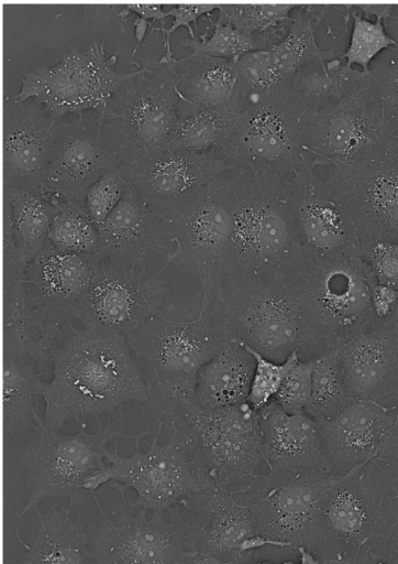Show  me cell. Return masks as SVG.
<instances>
[{
  "label": "cell",
  "mask_w": 398,
  "mask_h": 564,
  "mask_svg": "<svg viewBox=\"0 0 398 564\" xmlns=\"http://www.w3.org/2000/svg\"><path fill=\"white\" fill-rule=\"evenodd\" d=\"M178 104L166 64L154 58L113 93L99 112L124 164L135 167L170 147L179 122Z\"/></svg>",
  "instance_id": "8"
},
{
  "label": "cell",
  "mask_w": 398,
  "mask_h": 564,
  "mask_svg": "<svg viewBox=\"0 0 398 564\" xmlns=\"http://www.w3.org/2000/svg\"><path fill=\"white\" fill-rule=\"evenodd\" d=\"M226 175L233 213L228 275L290 283L312 258L294 221L288 175L252 166H232Z\"/></svg>",
  "instance_id": "2"
},
{
  "label": "cell",
  "mask_w": 398,
  "mask_h": 564,
  "mask_svg": "<svg viewBox=\"0 0 398 564\" xmlns=\"http://www.w3.org/2000/svg\"><path fill=\"white\" fill-rule=\"evenodd\" d=\"M174 402L192 431L200 457L217 484L237 490L263 475L259 412L248 402L206 409L192 393L186 392L177 393Z\"/></svg>",
  "instance_id": "13"
},
{
  "label": "cell",
  "mask_w": 398,
  "mask_h": 564,
  "mask_svg": "<svg viewBox=\"0 0 398 564\" xmlns=\"http://www.w3.org/2000/svg\"><path fill=\"white\" fill-rule=\"evenodd\" d=\"M379 321H382L398 338V295L389 313Z\"/></svg>",
  "instance_id": "54"
},
{
  "label": "cell",
  "mask_w": 398,
  "mask_h": 564,
  "mask_svg": "<svg viewBox=\"0 0 398 564\" xmlns=\"http://www.w3.org/2000/svg\"><path fill=\"white\" fill-rule=\"evenodd\" d=\"M350 9L352 31L346 51L340 56L346 59L347 66L357 65L364 73H369L373 59L384 50L398 52V41L386 31L385 14L376 15L374 20L360 12L354 6Z\"/></svg>",
  "instance_id": "40"
},
{
  "label": "cell",
  "mask_w": 398,
  "mask_h": 564,
  "mask_svg": "<svg viewBox=\"0 0 398 564\" xmlns=\"http://www.w3.org/2000/svg\"><path fill=\"white\" fill-rule=\"evenodd\" d=\"M134 24V36L136 39L135 47L133 48L132 55L137 51L139 45L145 36L147 26L152 24V22L143 17L136 15L133 19Z\"/></svg>",
  "instance_id": "53"
},
{
  "label": "cell",
  "mask_w": 398,
  "mask_h": 564,
  "mask_svg": "<svg viewBox=\"0 0 398 564\" xmlns=\"http://www.w3.org/2000/svg\"><path fill=\"white\" fill-rule=\"evenodd\" d=\"M103 43L96 40L62 51L51 64H41L22 76L15 101L33 98L55 119L102 108L113 93L139 72L112 68Z\"/></svg>",
  "instance_id": "11"
},
{
  "label": "cell",
  "mask_w": 398,
  "mask_h": 564,
  "mask_svg": "<svg viewBox=\"0 0 398 564\" xmlns=\"http://www.w3.org/2000/svg\"><path fill=\"white\" fill-rule=\"evenodd\" d=\"M2 205L9 210L15 246L26 265L48 242L53 203L40 191L2 187Z\"/></svg>",
  "instance_id": "36"
},
{
  "label": "cell",
  "mask_w": 398,
  "mask_h": 564,
  "mask_svg": "<svg viewBox=\"0 0 398 564\" xmlns=\"http://www.w3.org/2000/svg\"><path fill=\"white\" fill-rule=\"evenodd\" d=\"M134 166L123 164L99 177L86 192L84 206L98 227L119 205L133 184Z\"/></svg>",
  "instance_id": "44"
},
{
  "label": "cell",
  "mask_w": 398,
  "mask_h": 564,
  "mask_svg": "<svg viewBox=\"0 0 398 564\" xmlns=\"http://www.w3.org/2000/svg\"><path fill=\"white\" fill-rule=\"evenodd\" d=\"M121 8L122 4L87 6L85 9V21L90 28L100 32L123 31V20L119 17Z\"/></svg>",
  "instance_id": "51"
},
{
  "label": "cell",
  "mask_w": 398,
  "mask_h": 564,
  "mask_svg": "<svg viewBox=\"0 0 398 564\" xmlns=\"http://www.w3.org/2000/svg\"><path fill=\"white\" fill-rule=\"evenodd\" d=\"M286 284L307 335L300 359H316L340 348L377 319L361 257L312 258Z\"/></svg>",
  "instance_id": "5"
},
{
  "label": "cell",
  "mask_w": 398,
  "mask_h": 564,
  "mask_svg": "<svg viewBox=\"0 0 398 564\" xmlns=\"http://www.w3.org/2000/svg\"><path fill=\"white\" fill-rule=\"evenodd\" d=\"M51 372L41 395L48 427L62 430L69 421L82 426L88 417L101 425L100 417L114 416L132 402L153 405L128 341L113 332L74 329L53 348Z\"/></svg>",
  "instance_id": "1"
},
{
  "label": "cell",
  "mask_w": 398,
  "mask_h": 564,
  "mask_svg": "<svg viewBox=\"0 0 398 564\" xmlns=\"http://www.w3.org/2000/svg\"><path fill=\"white\" fill-rule=\"evenodd\" d=\"M325 167V184L361 245L398 241V138L390 135L360 160Z\"/></svg>",
  "instance_id": "14"
},
{
  "label": "cell",
  "mask_w": 398,
  "mask_h": 564,
  "mask_svg": "<svg viewBox=\"0 0 398 564\" xmlns=\"http://www.w3.org/2000/svg\"><path fill=\"white\" fill-rule=\"evenodd\" d=\"M226 172L156 214L167 224L173 241L164 267L172 263L198 279L208 305L229 272L233 213Z\"/></svg>",
  "instance_id": "6"
},
{
  "label": "cell",
  "mask_w": 398,
  "mask_h": 564,
  "mask_svg": "<svg viewBox=\"0 0 398 564\" xmlns=\"http://www.w3.org/2000/svg\"><path fill=\"white\" fill-rule=\"evenodd\" d=\"M235 63L237 78L232 98L241 102L244 108L289 82L284 79L277 70L269 46L248 52Z\"/></svg>",
  "instance_id": "41"
},
{
  "label": "cell",
  "mask_w": 398,
  "mask_h": 564,
  "mask_svg": "<svg viewBox=\"0 0 398 564\" xmlns=\"http://www.w3.org/2000/svg\"><path fill=\"white\" fill-rule=\"evenodd\" d=\"M297 551L299 552L300 555L299 564H318L317 558L310 551L303 547H299Z\"/></svg>",
  "instance_id": "56"
},
{
  "label": "cell",
  "mask_w": 398,
  "mask_h": 564,
  "mask_svg": "<svg viewBox=\"0 0 398 564\" xmlns=\"http://www.w3.org/2000/svg\"><path fill=\"white\" fill-rule=\"evenodd\" d=\"M100 264L98 254L66 252L49 242L26 264L24 333L49 360L53 348L75 329Z\"/></svg>",
  "instance_id": "10"
},
{
  "label": "cell",
  "mask_w": 398,
  "mask_h": 564,
  "mask_svg": "<svg viewBox=\"0 0 398 564\" xmlns=\"http://www.w3.org/2000/svg\"><path fill=\"white\" fill-rule=\"evenodd\" d=\"M2 564H10L9 562H7L5 560L2 562Z\"/></svg>",
  "instance_id": "59"
},
{
  "label": "cell",
  "mask_w": 398,
  "mask_h": 564,
  "mask_svg": "<svg viewBox=\"0 0 398 564\" xmlns=\"http://www.w3.org/2000/svg\"><path fill=\"white\" fill-rule=\"evenodd\" d=\"M360 257L372 281L398 291V241L361 245Z\"/></svg>",
  "instance_id": "48"
},
{
  "label": "cell",
  "mask_w": 398,
  "mask_h": 564,
  "mask_svg": "<svg viewBox=\"0 0 398 564\" xmlns=\"http://www.w3.org/2000/svg\"><path fill=\"white\" fill-rule=\"evenodd\" d=\"M316 359H299L289 369L274 401L288 413L305 412L310 400Z\"/></svg>",
  "instance_id": "47"
},
{
  "label": "cell",
  "mask_w": 398,
  "mask_h": 564,
  "mask_svg": "<svg viewBox=\"0 0 398 564\" xmlns=\"http://www.w3.org/2000/svg\"><path fill=\"white\" fill-rule=\"evenodd\" d=\"M98 516L87 527L89 550L95 564H187L192 554L189 543V523L179 512L170 509L169 519L164 512L125 510L124 495L120 502L102 508L96 495Z\"/></svg>",
  "instance_id": "12"
},
{
  "label": "cell",
  "mask_w": 398,
  "mask_h": 564,
  "mask_svg": "<svg viewBox=\"0 0 398 564\" xmlns=\"http://www.w3.org/2000/svg\"><path fill=\"white\" fill-rule=\"evenodd\" d=\"M299 6L297 3H220L219 17L243 33L257 37L267 30L290 23L292 18L289 13Z\"/></svg>",
  "instance_id": "43"
},
{
  "label": "cell",
  "mask_w": 398,
  "mask_h": 564,
  "mask_svg": "<svg viewBox=\"0 0 398 564\" xmlns=\"http://www.w3.org/2000/svg\"><path fill=\"white\" fill-rule=\"evenodd\" d=\"M351 402L336 348L317 358L305 413L320 423L335 416Z\"/></svg>",
  "instance_id": "39"
},
{
  "label": "cell",
  "mask_w": 398,
  "mask_h": 564,
  "mask_svg": "<svg viewBox=\"0 0 398 564\" xmlns=\"http://www.w3.org/2000/svg\"><path fill=\"white\" fill-rule=\"evenodd\" d=\"M58 119L35 99L2 102V187L45 193Z\"/></svg>",
  "instance_id": "22"
},
{
  "label": "cell",
  "mask_w": 398,
  "mask_h": 564,
  "mask_svg": "<svg viewBox=\"0 0 398 564\" xmlns=\"http://www.w3.org/2000/svg\"><path fill=\"white\" fill-rule=\"evenodd\" d=\"M311 158L289 175V198L300 241L311 258L360 257L361 241L345 209Z\"/></svg>",
  "instance_id": "21"
},
{
  "label": "cell",
  "mask_w": 398,
  "mask_h": 564,
  "mask_svg": "<svg viewBox=\"0 0 398 564\" xmlns=\"http://www.w3.org/2000/svg\"><path fill=\"white\" fill-rule=\"evenodd\" d=\"M369 77L380 98L386 126L390 134L398 138V52L373 62Z\"/></svg>",
  "instance_id": "46"
},
{
  "label": "cell",
  "mask_w": 398,
  "mask_h": 564,
  "mask_svg": "<svg viewBox=\"0 0 398 564\" xmlns=\"http://www.w3.org/2000/svg\"><path fill=\"white\" fill-rule=\"evenodd\" d=\"M172 293L167 279L143 269H118L101 261L77 311L82 327L117 333L128 344Z\"/></svg>",
  "instance_id": "19"
},
{
  "label": "cell",
  "mask_w": 398,
  "mask_h": 564,
  "mask_svg": "<svg viewBox=\"0 0 398 564\" xmlns=\"http://www.w3.org/2000/svg\"><path fill=\"white\" fill-rule=\"evenodd\" d=\"M165 63L179 98L178 115L228 104L236 85V63L232 59L175 56Z\"/></svg>",
  "instance_id": "30"
},
{
  "label": "cell",
  "mask_w": 398,
  "mask_h": 564,
  "mask_svg": "<svg viewBox=\"0 0 398 564\" xmlns=\"http://www.w3.org/2000/svg\"><path fill=\"white\" fill-rule=\"evenodd\" d=\"M244 109L241 102L232 98L228 104L221 106L178 115L177 133L168 149L197 152L218 150L229 137Z\"/></svg>",
  "instance_id": "37"
},
{
  "label": "cell",
  "mask_w": 398,
  "mask_h": 564,
  "mask_svg": "<svg viewBox=\"0 0 398 564\" xmlns=\"http://www.w3.org/2000/svg\"><path fill=\"white\" fill-rule=\"evenodd\" d=\"M135 12L137 15L143 17L147 20H156L162 23V28H157L154 30L163 31L165 30V21H166V10L163 9L162 3H126L122 4V8L119 12V17L124 20L129 13Z\"/></svg>",
  "instance_id": "52"
},
{
  "label": "cell",
  "mask_w": 398,
  "mask_h": 564,
  "mask_svg": "<svg viewBox=\"0 0 398 564\" xmlns=\"http://www.w3.org/2000/svg\"><path fill=\"white\" fill-rule=\"evenodd\" d=\"M367 463L339 476L321 494L314 514L318 544L330 540L365 552L374 533L378 503Z\"/></svg>",
  "instance_id": "25"
},
{
  "label": "cell",
  "mask_w": 398,
  "mask_h": 564,
  "mask_svg": "<svg viewBox=\"0 0 398 564\" xmlns=\"http://www.w3.org/2000/svg\"><path fill=\"white\" fill-rule=\"evenodd\" d=\"M187 564H230L224 562L215 556L202 554V553H192Z\"/></svg>",
  "instance_id": "55"
},
{
  "label": "cell",
  "mask_w": 398,
  "mask_h": 564,
  "mask_svg": "<svg viewBox=\"0 0 398 564\" xmlns=\"http://www.w3.org/2000/svg\"><path fill=\"white\" fill-rule=\"evenodd\" d=\"M232 167L217 150L168 149L134 167L133 187L155 213L214 181Z\"/></svg>",
  "instance_id": "27"
},
{
  "label": "cell",
  "mask_w": 398,
  "mask_h": 564,
  "mask_svg": "<svg viewBox=\"0 0 398 564\" xmlns=\"http://www.w3.org/2000/svg\"><path fill=\"white\" fill-rule=\"evenodd\" d=\"M51 200L48 242L66 252L98 254V229L84 204L73 199Z\"/></svg>",
  "instance_id": "38"
},
{
  "label": "cell",
  "mask_w": 398,
  "mask_h": 564,
  "mask_svg": "<svg viewBox=\"0 0 398 564\" xmlns=\"http://www.w3.org/2000/svg\"><path fill=\"white\" fill-rule=\"evenodd\" d=\"M230 338L213 304L192 295L170 293L129 346L142 369L152 408L162 417L177 409V393H192L199 370Z\"/></svg>",
  "instance_id": "3"
},
{
  "label": "cell",
  "mask_w": 398,
  "mask_h": 564,
  "mask_svg": "<svg viewBox=\"0 0 398 564\" xmlns=\"http://www.w3.org/2000/svg\"><path fill=\"white\" fill-rule=\"evenodd\" d=\"M254 357L255 367L247 398L248 404L261 411L274 401L289 369L300 359L299 352H292L284 362H276L248 347Z\"/></svg>",
  "instance_id": "45"
},
{
  "label": "cell",
  "mask_w": 398,
  "mask_h": 564,
  "mask_svg": "<svg viewBox=\"0 0 398 564\" xmlns=\"http://www.w3.org/2000/svg\"><path fill=\"white\" fill-rule=\"evenodd\" d=\"M339 545L340 542L328 540L316 545L310 552L318 564H369L365 552H358L352 546L342 549Z\"/></svg>",
  "instance_id": "50"
},
{
  "label": "cell",
  "mask_w": 398,
  "mask_h": 564,
  "mask_svg": "<svg viewBox=\"0 0 398 564\" xmlns=\"http://www.w3.org/2000/svg\"><path fill=\"white\" fill-rule=\"evenodd\" d=\"M220 3H175L166 9V15L173 17L174 22L170 28L162 31L164 36V54L162 59H169L174 57L170 48V35L180 26L188 29L190 39H198L195 34L190 23L197 25V20L203 14H209L213 10H219Z\"/></svg>",
  "instance_id": "49"
},
{
  "label": "cell",
  "mask_w": 398,
  "mask_h": 564,
  "mask_svg": "<svg viewBox=\"0 0 398 564\" xmlns=\"http://www.w3.org/2000/svg\"><path fill=\"white\" fill-rule=\"evenodd\" d=\"M307 111L289 82L248 105L217 150L232 166H252L289 175L310 156L301 141Z\"/></svg>",
  "instance_id": "15"
},
{
  "label": "cell",
  "mask_w": 398,
  "mask_h": 564,
  "mask_svg": "<svg viewBox=\"0 0 398 564\" xmlns=\"http://www.w3.org/2000/svg\"><path fill=\"white\" fill-rule=\"evenodd\" d=\"M338 477L324 470H309L273 480L263 474L237 491L248 503L259 534L272 546L310 551L318 544L314 530L318 501Z\"/></svg>",
  "instance_id": "17"
},
{
  "label": "cell",
  "mask_w": 398,
  "mask_h": 564,
  "mask_svg": "<svg viewBox=\"0 0 398 564\" xmlns=\"http://www.w3.org/2000/svg\"><path fill=\"white\" fill-rule=\"evenodd\" d=\"M98 256L118 269H143L173 249L165 220L141 198L133 185L106 220L97 227Z\"/></svg>",
  "instance_id": "23"
},
{
  "label": "cell",
  "mask_w": 398,
  "mask_h": 564,
  "mask_svg": "<svg viewBox=\"0 0 398 564\" xmlns=\"http://www.w3.org/2000/svg\"><path fill=\"white\" fill-rule=\"evenodd\" d=\"M49 359L15 325H2V436L23 434L42 420L33 403L42 395Z\"/></svg>",
  "instance_id": "26"
},
{
  "label": "cell",
  "mask_w": 398,
  "mask_h": 564,
  "mask_svg": "<svg viewBox=\"0 0 398 564\" xmlns=\"http://www.w3.org/2000/svg\"><path fill=\"white\" fill-rule=\"evenodd\" d=\"M122 156L102 127L98 110L58 119L44 189L51 198L82 203L88 188L103 174L123 165Z\"/></svg>",
  "instance_id": "20"
},
{
  "label": "cell",
  "mask_w": 398,
  "mask_h": 564,
  "mask_svg": "<svg viewBox=\"0 0 398 564\" xmlns=\"http://www.w3.org/2000/svg\"><path fill=\"white\" fill-rule=\"evenodd\" d=\"M352 401L393 400L398 386V338L379 319L338 348Z\"/></svg>",
  "instance_id": "29"
},
{
  "label": "cell",
  "mask_w": 398,
  "mask_h": 564,
  "mask_svg": "<svg viewBox=\"0 0 398 564\" xmlns=\"http://www.w3.org/2000/svg\"><path fill=\"white\" fill-rule=\"evenodd\" d=\"M301 141L316 165L347 163L389 138L380 98L368 82L358 90L301 118Z\"/></svg>",
  "instance_id": "16"
},
{
  "label": "cell",
  "mask_w": 398,
  "mask_h": 564,
  "mask_svg": "<svg viewBox=\"0 0 398 564\" xmlns=\"http://www.w3.org/2000/svg\"><path fill=\"white\" fill-rule=\"evenodd\" d=\"M367 464L378 503L374 533L365 555L369 564H398V421Z\"/></svg>",
  "instance_id": "32"
},
{
  "label": "cell",
  "mask_w": 398,
  "mask_h": 564,
  "mask_svg": "<svg viewBox=\"0 0 398 564\" xmlns=\"http://www.w3.org/2000/svg\"><path fill=\"white\" fill-rule=\"evenodd\" d=\"M395 406L375 401H352L319 431L327 471L346 475L374 458L398 416Z\"/></svg>",
  "instance_id": "24"
},
{
  "label": "cell",
  "mask_w": 398,
  "mask_h": 564,
  "mask_svg": "<svg viewBox=\"0 0 398 564\" xmlns=\"http://www.w3.org/2000/svg\"><path fill=\"white\" fill-rule=\"evenodd\" d=\"M35 520L26 552L13 564H95L89 550L87 527L70 518V508L53 505Z\"/></svg>",
  "instance_id": "31"
},
{
  "label": "cell",
  "mask_w": 398,
  "mask_h": 564,
  "mask_svg": "<svg viewBox=\"0 0 398 564\" xmlns=\"http://www.w3.org/2000/svg\"><path fill=\"white\" fill-rule=\"evenodd\" d=\"M255 361L246 345L226 340L199 370L195 400L206 409H221L247 402Z\"/></svg>",
  "instance_id": "33"
},
{
  "label": "cell",
  "mask_w": 398,
  "mask_h": 564,
  "mask_svg": "<svg viewBox=\"0 0 398 564\" xmlns=\"http://www.w3.org/2000/svg\"><path fill=\"white\" fill-rule=\"evenodd\" d=\"M259 432L268 479L327 471L319 423L305 412L288 413L273 401L259 411Z\"/></svg>",
  "instance_id": "28"
},
{
  "label": "cell",
  "mask_w": 398,
  "mask_h": 564,
  "mask_svg": "<svg viewBox=\"0 0 398 564\" xmlns=\"http://www.w3.org/2000/svg\"><path fill=\"white\" fill-rule=\"evenodd\" d=\"M325 6L300 4L288 33L269 46L274 64L286 80L305 66L321 65L341 53L322 50L317 42V26L327 11Z\"/></svg>",
  "instance_id": "34"
},
{
  "label": "cell",
  "mask_w": 398,
  "mask_h": 564,
  "mask_svg": "<svg viewBox=\"0 0 398 564\" xmlns=\"http://www.w3.org/2000/svg\"><path fill=\"white\" fill-rule=\"evenodd\" d=\"M124 411L107 420L104 426L89 433L85 425L75 434L48 427L43 417L34 429L30 443L21 454L26 469L27 500L18 518H22L38 502L62 498L82 506L95 494L85 489V482L106 467L109 442L124 436Z\"/></svg>",
  "instance_id": "7"
},
{
  "label": "cell",
  "mask_w": 398,
  "mask_h": 564,
  "mask_svg": "<svg viewBox=\"0 0 398 564\" xmlns=\"http://www.w3.org/2000/svg\"><path fill=\"white\" fill-rule=\"evenodd\" d=\"M255 564H275V563L264 561V562H257ZM280 564H295V563L290 562V561H286V562H283Z\"/></svg>",
  "instance_id": "58"
},
{
  "label": "cell",
  "mask_w": 398,
  "mask_h": 564,
  "mask_svg": "<svg viewBox=\"0 0 398 564\" xmlns=\"http://www.w3.org/2000/svg\"><path fill=\"white\" fill-rule=\"evenodd\" d=\"M200 478L201 490L180 505L194 512L192 518H187L192 553L212 555L230 564H245L258 549L272 546L259 534L251 508L237 490L217 484L204 464Z\"/></svg>",
  "instance_id": "18"
},
{
  "label": "cell",
  "mask_w": 398,
  "mask_h": 564,
  "mask_svg": "<svg viewBox=\"0 0 398 564\" xmlns=\"http://www.w3.org/2000/svg\"><path fill=\"white\" fill-rule=\"evenodd\" d=\"M369 73L343 64L342 57L305 66L289 79L290 88L307 110L314 111L362 88Z\"/></svg>",
  "instance_id": "35"
},
{
  "label": "cell",
  "mask_w": 398,
  "mask_h": 564,
  "mask_svg": "<svg viewBox=\"0 0 398 564\" xmlns=\"http://www.w3.org/2000/svg\"><path fill=\"white\" fill-rule=\"evenodd\" d=\"M144 435H135V449L129 456L118 451L107 454V465L85 482V489L95 494L99 486L111 482L113 489L125 495L128 489L136 494L128 502L130 509L164 512L201 490L200 470L203 464L197 440L183 417L179 409L157 420L151 445L140 449Z\"/></svg>",
  "instance_id": "4"
},
{
  "label": "cell",
  "mask_w": 398,
  "mask_h": 564,
  "mask_svg": "<svg viewBox=\"0 0 398 564\" xmlns=\"http://www.w3.org/2000/svg\"><path fill=\"white\" fill-rule=\"evenodd\" d=\"M189 47L192 56L219 57L236 61L242 55L267 47L257 37L250 36L218 17L213 22V31L209 36L187 39L181 42Z\"/></svg>",
  "instance_id": "42"
},
{
  "label": "cell",
  "mask_w": 398,
  "mask_h": 564,
  "mask_svg": "<svg viewBox=\"0 0 398 564\" xmlns=\"http://www.w3.org/2000/svg\"><path fill=\"white\" fill-rule=\"evenodd\" d=\"M213 310L230 339L284 362L307 344L303 322L288 284L229 274Z\"/></svg>",
  "instance_id": "9"
},
{
  "label": "cell",
  "mask_w": 398,
  "mask_h": 564,
  "mask_svg": "<svg viewBox=\"0 0 398 564\" xmlns=\"http://www.w3.org/2000/svg\"><path fill=\"white\" fill-rule=\"evenodd\" d=\"M393 400L396 402V410H397V416H398V386H397V389H396L395 394L393 397Z\"/></svg>",
  "instance_id": "57"
}]
</instances>
